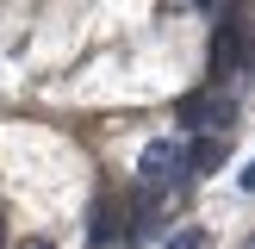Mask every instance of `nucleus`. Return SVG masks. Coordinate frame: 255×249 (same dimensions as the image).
Instances as JSON below:
<instances>
[{
  "mask_svg": "<svg viewBox=\"0 0 255 249\" xmlns=\"http://www.w3.org/2000/svg\"><path fill=\"white\" fill-rule=\"evenodd\" d=\"M181 168H187V143H149L143 149V187H168V181H181Z\"/></svg>",
  "mask_w": 255,
  "mask_h": 249,
  "instance_id": "f257e3e1",
  "label": "nucleus"
},
{
  "mask_svg": "<svg viewBox=\"0 0 255 249\" xmlns=\"http://www.w3.org/2000/svg\"><path fill=\"white\" fill-rule=\"evenodd\" d=\"M249 62V44H243V19L218 25V44H212V81H224V75H237Z\"/></svg>",
  "mask_w": 255,
  "mask_h": 249,
  "instance_id": "f03ea898",
  "label": "nucleus"
},
{
  "mask_svg": "<svg viewBox=\"0 0 255 249\" xmlns=\"http://www.w3.org/2000/svg\"><path fill=\"white\" fill-rule=\"evenodd\" d=\"M224 119H231V100H212V94L181 100V124H224Z\"/></svg>",
  "mask_w": 255,
  "mask_h": 249,
  "instance_id": "7ed1b4c3",
  "label": "nucleus"
},
{
  "mask_svg": "<svg viewBox=\"0 0 255 249\" xmlns=\"http://www.w3.org/2000/svg\"><path fill=\"white\" fill-rule=\"evenodd\" d=\"M224 162V137H199L193 149H187V168H199V174H212Z\"/></svg>",
  "mask_w": 255,
  "mask_h": 249,
  "instance_id": "20e7f679",
  "label": "nucleus"
},
{
  "mask_svg": "<svg viewBox=\"0 0 255 249\" xmlns=\"http://www.w3.org/2000/svg\"><path fill=\"white\" fill-rule=\"evenodd\" d=\"M199 243H206V231H193V224H187V231H174L162 249H199Z\"/></svg>",
  "mask_w": 255,
  "mask_h": 249,
  "instance_id": "39448f33",
  "label": "nucleus"
},
{
  "mask_svg": "<svg viewBox=\"0 0 255 249\" xmlns=\"http://www.w3.org/2000/svg\"><path fill=\"white\" fill-rule=\"evenodd\" d=\"M243 187H249V193H255V162H249V168H243Z\"/></svg>",
  "mask_w": 255,
  "mask_h": 249,
  "instance_id": "423d86ee",
  "label": "nucleus"
},
{
  "mask_svg": "<svg viewBox=\"0 0 255 249\" xmlns=\"http://www.w3.org/2000/svg\"><path fill=\"white\" fill-rule=\"evenodd\" d=\"M19 249H50V243H19Z\"/></svg>",
  "mask_w": 255,
  "mask_h": 249,
  "instance_id": "0eeeda50",
  "label": "nucleus"
},
{
  "mask_svg": "<svg viewBox=\"0 0 255 249\" xmlns=\"http://www.w3.org/2000/svg\"><path fill=\"white\" fill-rule=\"evenodd\" d=\"M193 6H212V0H193Z\"/></svg>",
  "mask_w": 255,
  "mask_h": 249,
  "instance_id": "6e6552de",
  "label": "nucleus"
},
{
  "mask_svg": "<svg viewBox=\"0 0 255 249\" xmlns=\"http://www.w3.org/2000/svg\"><path fill=\"white\" fill-rule=\"evenodd\" d=\"M243 249H255V237H249V243H243Z\"/></svg>",
  "mask_w": 255,
  "mask_h": 249,
  "instance_id": "1a4fd4ad",
  "label": "nucleus"
}]
</instances>
